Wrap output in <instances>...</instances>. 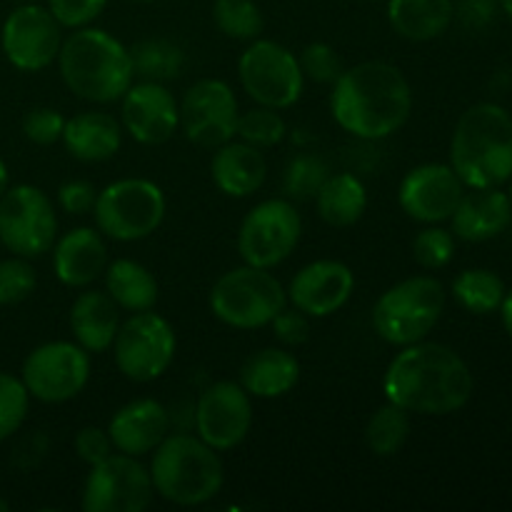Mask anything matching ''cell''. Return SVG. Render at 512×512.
<instances>
[{
	"mask_svg": "<svg viewBox=\"0 0 512 512\" xmlns=\"http://www.w3.org/2000/svg\"><path fill=\"white\" fill-rule=\"evenodd\" d=\"M105 293L118 303V308L128 313L153 310L160 298V288L155 275L145 265L130 258H118L105 265Z\"/></svg>",
	"mask_w": 512,
	"mask_h": 512,
	"instance_id": "30",
	"label": "cell"
},
{
	"mask_svg": "<svg viewBox=\"0 0 512 512\" xmlns=\"http://www.w3.org/2000/svg\"><path fill=\"white\" fill-rule=\"evenodd\" d=\"M512 180V178H510ZM510 203H512V183H510Z\"/></svg>",
	"mask_w": 512,
	"mask_h": 512,
	"instance_id": "53",
	"label": "cell"
},
{
	"mask_svg": "<svg viewBox=\"0 0 512 512\" xmlns=\"http://www.w3.org/2000/svg\"><path fill=\"white\" fill-rule=\"evenodd\" d=\"M130 58H133L135 78L153 80V83H168L183 70V50L163 38L138 43L130 50Z\"/></svg>",
	"mask_w": 512,
	"mask_h": 512,
	"instance_id": "33",
	"label": "cell"
},
{
	"mask_svg": "<svg viewBox=\"0 0 512 512\" xmlns=\"http://www.w3.org/2000/svg\"><path fill=\"white\" fill-rule=\"evenodd\" d=\"M315 208L330 228H350L368 210V190L353 173H330L315 195Z\"/></svg>",
	"mask_w": 512,
	"mask_h": 512,
	"instance_id": "29",
	"label": "cell"
},
{
	"mask_svg": "<svg viewBox=\"0 0 512 512\" xmlns=\"http://www.w3.org/2000/svg\"><path fill=\"white\" fill-rule=\"evenodd\" d=\"M110 0H48V10L63 28H85L93 23Z\"/></svg>",
	"mask_w": 512,
	"mask_h": 512,
	"instance_id": "42",
	"label": "cell"
},
{
	"mask_svg": "<svg viewBox=\"0 0 512 512\" xmlns=\"http://www.w3.org/2000/svg\"><path fill=\"white\" fill-rule=\"evenodd\" d=\"M58 215L48 195L35 185H13L0 198V243L20 258H40L53 250Z\"/></svg>",
	"mask_w": 512,
	"mask_h": 512,
	"instance_id": "12",
	"label": "cell"
},
{
	"mask_svg": "<svg viewBox=\"0 0 512 512\" xmlns=\"http://www.w3.org/2000/svg\"><path fill=\"white\" fill-rule=\"evenodd\" d=\"M65 130V118L55 108H33L23 118V135L33 145L60 143Z\"/></svg>",
	"mask_w": 512,
	"mask_h": 512,
	"instance_id": "41",
	"label": "cell"
},
{
	"mask_svg": "<svg viewBox=\"0 0 512 512\" xmlns=\"http://www.w3.org/2000/svg\"><path fill=\"white\" fill-rule=\"evenodd\" d=\"M120 125L135 143L163 145L180 128V103L165 83L140 80L120 98Z\"/></svg>",
	"mask_w": 512,
	"mask_h": 512,
	"instance_id": "19",
	"label": "cell"
},
{
	"mask_svg": "<svg viewBox=\"0 0 512 512\" xmlns=\"http://www.w3.org/2000/svg\"><path fill=\"white\" fill-rule=\"evenodd\" d=\"M213 20L225 38L243 43L260 38L265 28L263 13L255 0H215Z\"/></svg>",
	"mask_w": 512,
	"mask_h": 512,
	"instance_id": "34",
	"label": "cell"
},
{
	"mask_svg": "<svg viewBox=\"0 0 512 512\" xmlns=\"http://www.w3.org/2000/svg\"><path fill=\"white\" fill-rule=\"evenodd\" d=\"M505 293L508 290H505L503 278L493 270L470 268L453 280L455 300L473 315H488L500 310Z\"/></svg>",
	"mask_w": 512,
	"mask_h": 512,
	"instance_id": "31",
	"label": "cell"
},
{
	"mask_svg": "<svg viewBox=\"0 0 512 512\" xmlns=\"http://www.w3.org/2000/svg\"><path fill=\"white\" fill-rule=\"evenodd\" d=\"M388 20L400 38L428 43L440 38L455 20L453 0H385Z\"/></svg>",
	"mask_w": 512,
	"mask_h": 512,
	"instance_id": "28",
	"label": "cell"
},
{
	"mask_svg": "<svg viewBox=\"0 0 512 512\" xmlns=\"http://www.w3.org/2000/svg\"><path fill=\"white\" fill-rule=\"evenodd\" d=\"M55 63L65 88L88 103H118L135 83L130 50L103 28H75L60 45Z\"/></svg>",
	"mask_w": 512,
	"mask_h": 512,
	"instance_id": "3",
	"label": "cell"
},
{
	"mask_svg": "<svg viewBox=\"0 0 512 512\" xmlns=\"http://www.w3.org/2000/svg\"><path fill=\"white\" fill-rule=\"evenodd\" d=\"M238 78L255 105L273 110L293 108L305 88L298 55L275 40L255 38L238 60Z\"/></svg>",
	"mask_w": 512,
	"mask_h": 512,
	"instance_id": "9",
	"label": "cell"
},
{
	"mask_svg": "<svg viewBox=\"0 0 512 512\" xmlns=\"http://www.w3.org/2000/svg\"><path fill=\"white\" fill-rule=\"evenodd\" d=\"M73 448L75 455H78L85 465H90V468L103 463L105 458H110V455L115 453L108 430L95 428V425H85V428H80L78 433H75Z\"/></svg>",
	"mask_w": 512,
	"mask_h": 512,
	"instance_id": "43",
	"label": "cell"
},
{
	"mask_svg": "<svg viewBox=\"0 0 512 512\" xmlns=\"http://www.w3.org/2000/svg\"><path fill=\"white\" fill-rule=\"evenodd\" d=\"M463 195L465 185L453 165L425 163L400 180L398 203L410 220L435 225L450 220Z\"/></svg>",
	"mask_w": 512,
	"mask_h": 512,
	"instance_id": "18",
	"label": "cell"
},
{
	"mask_svg": "<svg viewBox=\"0 0 512 512\" xmlns=\"http://www.w3.org/2000/svg\"><path fill=\"white\" fill-rule=\"evenodd\" d=\"M210 175L215 188L228 198H248L263 188L268 178V163L260 148L245 140H228L218 145L210 160Z\"/></svg>",
	"mask_w": 512,
	"mask_h": 512,
	"instance_id": "24",
	"label": "cell"
},
{
	"mask_svg": "<svg viewBox=\"0 0 512 512\" xmlns=\"http://www.w3.org/2000/svg\"><path fill=\"white\" fill-rule=\"evenodd\" d=\"M108 265V245L98 228H73L55 238V278L68 288H90Z\"/></svg>",
	"mask_w": 512,
	"mask_h": 512,
	"instance_id": "22",
	"label": "cell"
},
{
	"mask_svg": "<svg viewBox=\"0 0 512 512\" xmlns=\"http://www.w3.org/2000/svg\"><path fill=\"white\" fill-rule=\"evenodd\" d=\"M10 188V173H8V165H5V160L0 158V198H3L5 190Z\"/></svg>",
	"mask_w": 512,
	"mask_h": 512,
	"instance_id": "48",
	"label": "cell"
},
{
	"mask_svg": "<svg viewBox=\"0 0 512 512\" xmlns=\"http://www.w3.org/2000/svg\"><path fill=\"white\" fill-rule=\"evenodd\" d=\"M500 315H503V325H505V333L512 338V290H508L500 303Z\"/></svg>",
	"mask_w": 512,
	"mask_h": 512,
	"instance_id": "47",
	"label": "cell"
},
{
	"mask_svg": "<svg viewBox=\"0 0 512 512\" xmlns=\"http://www.w3.org/2000/svg\"><path fill=\"white\" fill-rule=\"evenodd\" d=\"M303 218L290 198H268L250 208L238 230V253L245 265L275 268L295 253Z\"/></svg>",
	"mask_w": 512,
	"mask_h": 512,
	"instance_id": "11",
	"label": "cell"
},
{
	"mask_svg": "<svg viewBox=\"0 0 512 512\" xmlns=\"http://www.w3.org/2000/svg\"><path fill=\"white\" fill-rule=\"evenodd\" d=\"M455 255V235L453 230H445L433 225L415 235L413 240V258L420 268L440 270L453 260Z\"/></svg>",
	"mask_w": 512,
	"mask_h": 512,
	"instance_id": "39",
	"label": "cell"
},
{
	"mask_svg": "<svg viewBox=\"0 0 512 512\" xmlns=\"http://www.w3.org/2000/svg\"><path fill=\"white\" fill-rule=\"evenodd\" d=\"M0 45L13 68L23 73H38L58 60L63 45V25L45 5L20 3L5 18L0 30Z\"/></svg>",
	"mask_w": 512,
	"mask_h": 512,
	"instance_id": "15",
	"label": "cell"
},
{
	"mask_svg": "<svg viewBox=\"0 0 512 512\" xmlns=\"http://www.w3.org/2000/svg\"><path fill=\"white\" fill-rule=\"evenodd\" d=\"M373 3H380V0H373Z\"/></svg>",
	"mask_w": 512,
	"mask_h": 512,
	"instance_id": "54",
	"label": "cell"
},
{
	"mask_svg": "<svg viewBox=\"0 0 512 512\" xmlns=\"http://www.w3.org/2000/svg\"><path fill=\"white\" fill-rule=\"evenodd\" d=\"M20 380L30 398L58 405L78 398L90 380V353L70 340H53L30 350Z\"/></svg>",
	"mask_w": 512,
	"mask_h": 512,
	"instance_id": "13",
	"label": "cell"
},
{
	"mask_svg": "<svg viewBox=\"0 0 512 512\" xmlns=\"http://www.w3.org/2000/svg\"><path fill=\"white\" fill-rule=\"evenodd\" d=\"M445 310V288L433 275H413L385 290L373 308V328L395 348L420 343Z\"/></svg>",
	"mask_w": 512,
	"mask_h": 512,
	"instance_id": "6",
	"label": "cell"
},
{
	"mask_svg": "<svg viewBox=\"0 0 512 512\" xmlns=\"http://www.w3.org/2000/svg\"><path fill=\"white\" fill-rule=\"evenodd\" d=\"M35 285H38V275L28 258L13 255V258L0 260V305L23 303L35 293Z\"/></svg>",
	"mask_w": 512,
	"mask_h": 512,
	"instance_id": "38",
	"label": "cell"
},
{
	"mask_svg": "<svg viewBox=\"0 0 512 512\" xmlns=\"http://www.w3.org/2000/svg\"><path fill=\"white\" fill-rule=\"evenodd\" d=\"M450 165L465 188H500L512 178V115L498 103H475L460 115Z\"/></svg>",
	"mask_w": 512,
	"mask_h": 512,
	"instance_id": "4",
	"label": "cell"
},
{
	"mask_svg": "<svg viewBox=\"0 0 512 512\" xmlns=\"http://www.w3.org/2000/svg\"><path fill=\"white\" fill-rule=\"evenodd\" d=\"M495 5H498V0H460L455 5V15H460L470 28H483L493 20Z\"/></svg>",
	"mask_w": 512,
	"mask_h": 512,
	"instance_id": "46",
	"label": "cell"
},
{
	"mask_svg": "<svg viewBox=\"0 0 512 512\" xmlns=\"http://www.w3.org/2000/svg\"><path fill=\"white\" fill-rule=\"evenodd\" d=\"M155 493L180 508L205 505L223 490L225 468L218 450L195 435H168L150 460Z\"/></svg>",
	"mask_w": 512,
	"mask_h": 512,
	"instance_id": "5",
	"label": "cell"
},
{
	"mask_svg": "<svg viewBox=\"0 0 512 512\" xmlns=\"http://www.w3.org/2000/svg\"><path fill=\"white\" fill-rule=\"evenodd\" d=\"M30 410V393L20 378L0 373V443L23 428Z\"/></svg>",
	"mask_w": 512,
	"mask_h": 512,
	"instance_id": "37",
	"label": "cell"
},
{
	"mask_svg": "<svg viewBox=\"0 0 512 512\" xmlns=\"http://www.w3.org/2000/svg\"><path fill=\"white\" fill-rule=\"evenodd\" d=\"M300 380V363L283 348H263L240 368V385L250 398L275 400L288 395Z\"/></svg>",
	"mask_w": 512,
	"mask_h": 512,
	"instance_id": "27",
	"label": "cell"
},
{
	"mask_svg": "<svg viewBox=\"0 0 512 512\" xmlns=\"http://www.w3.org/2000/svg\"><path fill=\"white\" fill-rule=\"evenodd\" d=\"M270 328H273L275 338L285 345H303L310 338V318L303 310L293 308V305H285L273 320H270Z\"/></svg>",
	"mask_w": 512,
	"mask_h": 512,
	"instance_id": "44",
	"label": "cell"
},
{
	"mask_svg": "<svg viewBox=\"0 0 512 512\" xmlns=\"http://www.w3.org/2000/svg\"><path fill=\"white\" fill-rule=\"evenodd\" d=\"M288 303L308 318H330L355 293V273L340 260H315L300 268L288 285Z\"/></svg>",
	"mask_w": 512,
	"mask_h": 512,
	"instance_id": "20",
	"label": "cell"
},
{
	"mask_svg": "<svg viewBox=\"0 0 512 512\" xmlns=\"http://www.w3.org/2000/svg\"><path fill=\"white\" fill-rule=\"evenodd\" d=\"M165 193L145 178H123L105 185L95 198V228L115 243H135L153 235L165 220Z\"/></svg>",
	"mask_w": 512,
	"mask_h": 512,
	"instance_id": "8",
	"label": "cell"
},
{
	"mask_svg": "<svg viewBox=\"0 0 512 512\" xmlns=\"http://www.w3.org/2000/svg\"><path fill=\"white\" fill-rule=\"evenodd\" d=\"M135 3H158V0H135Z\"/></svg>",
	"mask_w": 512,
	"mask_h": 512,
	"instance_id": "51",
	"label": "cell"
},
{
	"mask_svg": "<svg viewBox=\"0 0 512 512\" xmlns=\"http://www.w3.org/2000/svg\"><path fill=\"white\" fill-rule=\"evenodd\" d=\"M253 428V398L233 380H218L200 393L195 405V430L203 443L225 453L248 438Z\"/></svg>",
	"mask_w": 512,
	"mask_h": 512,
	"instance_id": "17",
	"label": "cell"
},
{
	"mask_svg": "<svg viewBox=\"0 0 512 512\" xmlns=\"http://www.w3.org/2000/svg\"><path fill=\"white\" fill-rule=\"evenodd\" d=\"M60 143L80 163H105L123 145V125L103 110H85L65 120Z\"/></svg>",
	"mask_w": 512,
	"mask_h": 512,
	"instance_id": "26",
	"label": "cell"
},
{
	"mask_svg": "<svg viewBox=\"0 0 512 512\" xmlns=\"http://www.w3.org/2000/svg\"><path fill=\"white\" fill-rule=\"evenodd\" d=\"M500 3V8L505 10V13H508V18L512 20V0H498Z\"/></svg>",
	"mask_w": 512,
	"mask_h": 512,
	"instance_id": "49",
	"label": "cell"
},
{
	"mask_svg": "<svg viewBox=\"0 0 512 512\" xmlns=\"http://www.w3.org/2000/svg\"><path fill=\"white\" fill-rule=\"evenodd\" d=\"M110 350L125 378L133 383H153L173 365L178 338L170 320L153 310H143L120 323Z\"/></svg>",
	"mask_w": 512,
	"mask_h": 512,
	"instance_id": "10",
	"label": "cell"
},
{
	"mask_svg": "<svg viewBox=\"0 0 512 512\" xmlns=\"http://www.w3.org/2000/svg\"><path fill=\"white\" fill-rule=\"evenodd\" d=\"M410 438V413L395 403H385L383 408L370 415L365 425V445L378 458H393L403 450Z\"/></svg>",
	"mask_w": 512,
	"mask_h": 512,
	"instance_id": "32",
	"label": "cell"
},
{
	"mask_svg": "<svg viewBox=\"0 0 512 512\" xmlns=\"http://www.w3.org/2000/svg\"><path fill=\"white\" fill-rule=\"evenodd\" d=\"M333 120L360 140H385L413 113V88L403 70L385 60H365L343 70L330 93Z\"/></svg>",
	"mask_w": 512,
	"mask_h": 512,
	"instance_id": "2",
	"label": "cell"
},
{
	"mask_svg": "<svg viewBox=\"0 0 512 512\" xmlns=\"http://www.w3.org/2000/svg\"><path fill=\"white\" fill-rule=\"evenodd\" d=\"M285 135H288V125H285L280 110L258 105V108L240 113L235 138L245 140V143L255 145V148H275V145L283 143Z\"/></svg>",
	"mask_w": 512,
	"mask_h": 512,
	"instance_id": "36",
	"label": "cell"
},
{
	"mask_svg": "<svg viewBox=\"0 0 512 512\" xmlns=\"http://www.w3.org/2000/svg\"><path fill=\"white\" fill-rule=\"evenodd\" d=\"M330 168L320 155H295L283 173V190L290 200H315L328 180Z\"/></svg>",
	"mask_w": 512,
	"mask_h": 512,
	"instance_id": "35",
	"label": "cell"
},
{
	"mask_svg": "<svg viewBox=\"0 0 512 512\" xmlns=\"http://www.w3.org/2000/svg\"><path fill=\"white\" fill-rule=\"evenodd\" d=\"M208 305L228 328L258 330L288 305V293L270 270L243 265L215 280Z\"/></svg>",
	"mask_w": 512,
	"mask_h": 512,
	"instance_id": "7",
	"label": "cell"
},
{
	"mask_svg": "<svg viewBox=\"0 0 512 512\" xmlns=\"http://www.w3.org/2000/svg\"><path fill=\"white\" fill-rule=\"evenodd\" d=\"M98 190L88 180H68L58 190V205L70 215H88L93 213Z\"/></svg>",
	"mask_w": 512,
	"mask_h": 512,
	"instance_id": "45",
	"label": "cell"
},
{
	"mask_svg": "<svg viewBox=\"0 0 512 512\" xmlns=\"http://www.w3.org/2000/svg\"><path fill=\"white\" fill-rule=\"evenodd\" d=\"M10 510V505H8V500L3 498V495H0V512H8Z\"/></svg>",
	"mask_w": 512,
	"mask_h": 512,
	"instance_id": "50",
	"label": "cell"
},
{
	"mask_svg": "<svg viewBox=\"0 0 512 512\" xmlns=\"http://www.w3.org/2000/svg\"><path fill=\"white\" fill-rule=\"evenodd\" d=\"M108 435L118 453L143 458L153 453L170 435V413L160 400L138 398L130 400L108 423Z\"/></svg>",
	"mask_w": 512,
	"mask_h": 512,
	"instance_id": "21",
	"label": "cell"
},
{
	"mask_svg": "<svg viewBox=\"0 0 512 512\" xmlns=\"http://www.w3.org/2000/svg\"><path fill=\"white\" fill-rule=\"evenodd\" d=\"M155 498L150 470L138 458L113 453L93 465L83 485L85 512H143Z\"/></svg>",
	"mask_w": 512,
	"mask_h": 512,
	"instance_id": "14",
	"label": "cell"
},
{
	"mask_svg": "<svg viewBox=\"0 0 512 512\" xmlns=\"http://www.w3.org/2000/svg\"><path fill=\"white\" fill-rule=\"evenodd\" d=\"M238 98L225 80L203 78L180 100V128L190 143L215 150L238 133Z\"/></svg>",
	"mask_w": 512,
	"mask_h": 512,
	"instance_id": "16",
	"label": "cell"
},
{
	"mask_svg": "<svg viewBox=\"0 0 512 512\" xmlns=\"http://www.w3.org/2000/svg\"><path fill=\"white\" fill-rule=\"evenodd\" d=\"M20 3H35V0H20Z\"/></svg>",
	"mask_w": 512,
	"mask_h": 512,
	"instance_id": "52",
	"label": "cell"
},
{
	"mask_svg": "<svg viewBox=\"0 0 512 512\" xmlns=\"http://www.w3.org/2000/svg\"><path fill=\"white\" fill-rule=\"evenodd\" d=\"M70 333L88 353H105L113 348L120 328V308L105 290L85 288L70 305Z\"/></svg>",
	"mask_w": 512,
	"mask_h": 512,
	"instance_id": "25",
	"label": "cell"
},
{
	"mask_svg": "<svg viewBox=\"0 0 512 512\" xmlns=\"http://www.w3.org/2000/svg\"><path fill=\"white\" fill-rule=\"evenodd\" d=\"M300 70L308 80L318 85H333L335 80L343 73V63H340V55L335 53L333 45L328 43H310L305 45L303 53L298 58Z\"/></svg>",
	"mask_w": 512,
	"mask_h": 512,
	"instance_id": "40",
	"label": "cell"
},
{
	"mask_svg": "<svg viewBox=\"0 0 512 512\" xmlns=\"http://www.w3.org/2000/svg\"><path fill=\"white\" fill-rule=\"evenodd\" d=\"M475 380L468 363L440 343L405 345L383 378L385 398L415 415L458 413L473 398Z\"/></svg>",
	"mask_w": 512,
	"mask_h": 512,
	"instance_id": "1",
	"label": "cell"
},
{
	"mask_svg": "<svg viewBox=\"0 0 512 512\" xmlns=\"http://www.w3.org/2000/svg\"><path fill=\"white\" fill-rule=\"evenodd\" d=\"M450 215L455 238L465 243H485L498 238L512 220L510 195L500 188H470Z\"/></svg>",
	"mask_w": 512,
	"mask_h": 512,
	"instance_id": "23",
	"label": "cell"
}]
</instances>
